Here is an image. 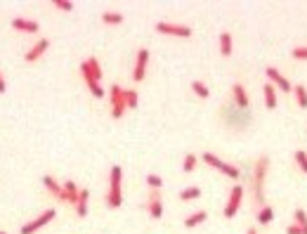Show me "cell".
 Listing matches in <instances>:
<instances>
[{
	"instance_id": "cell-1",
	"label": "cell",
	"mask_w": 307,
	"mask_h": 234,
	"mask_svg": "<svg viewBox=\"0 0 307 234\" xmlns=\"http://www.w3.org/2000/svg\"><path fill=\"white\" fill-rule=\"evenodd\" d=\"M267 171H269V159L267 156H260L253 168V175H251V192H253L258 208L265 206V178H267Z\"/></svg>"
},
{
	"instance_id": "cell-2",
	"label": "cell",
	"mask_w": 307,
	"mask_h": 234,
	"mask_svg": "<svg viewBox=\"0 0 307 234\" xmlns=\"http://www.w3.org/2000/svg\"><path fill=\"white\" fill-rule=\"evenodd\" d=\"M121 180H123L121 166H111V171H109V192H107V206L109 208H118V206L123 203Z\"/></svg>"
},
{
	"instance_id": "cell-3",
	"label": "cell",
	"mask_w": 307,
	"mask_h": 234,
	"mask_svg": "<svg viewBox=\"0 0 307 234\" xmlns=\"http://www.w3.org/2000/svg\"><path fill=\"white\" fill-rule=\"evenodd\" d=\"M203 164H208L210 168L220 171L222 175H227V178H232V180L241 178V171H239L237 166H232V164H227V161H222V159H217V156L210 154V151H206V154H203Z\"/></svg>"
},
{
	"instance_id": "cell-4",
	"label": "cell",
	"mask_w": 307,
	"mask_h": 234,
	"mask_svg": "<svg viewBox=\"0 0 307 234\" xmlns=\"http://www.w3.org/2000/svg\"><path fill=\"white\" fill-rule=\"evenodd\" d=\"M241 201H244V187H241V185H234L229 192V199H227V203H224V208H222L224 218L227 220L234 218L239 213V208H241Z\"/></svg>"
},
{
	"instance_id": "cell-5",
	"label": "cell",
	"mask_w": 307,
	"mask_h": 234,
	"mask_svg": "<svg viewBox=\"0 0 307 234\" xmlns=\"http://www.w3.org/2000/svg\"><path fill=\"white\" fill-rule=\"evenodd\" d=\"M109 100H111V116L121 118L125 114V90L121 86H111L109 88Z\"/></svg>"
},
{
	"instance_id": "cell-6",
	"label": "cell",
	"mask_w": 307,
	"mask_h": 234,
	"mask_svg": "<svg viewBox=\"0 0 307 234\" xmlns=\"http://www.w3.org/2000/svg\"><path fill=\"white\" fill-rule=\"evenodd\" d=\"M81 73H83L88 86H90V83H100L102 81V66H100V62H97V57H88V59L81 64Z\"/></svg>"
},
{
	"instance_id": "cell-7",
	"label": "cell",
	"mask_w": 307,
	"mask_h": 234,
	"mask_svg": "<svg viewBox=\"0 0 307 234\" xmlns=\"http://www.w3.org/2000/svg\"><path fill=\"white\" fill-rule=\"evenodd\" d=\"M156 31L163 36H175V38H189L192 29L184 26V24H170V22H159L156 24Z\"/></svg>"
},
{
	"instance_id": "cell-8",
	"label": "cell",
	"mask_w": 307,
	"mask_h": 234,
	"mask_svg": "<svg viewBox=\"0 0 307 234\" xmlns=\"http://www.w3.org/2000/svg\"><path fill=\"white\" fill-rule=\"evenodd\" d=\"M54 215H57V211H54V208H47V211H43L36 220H31V222L22 225V229H19V232H22V234H36L40 227H45L50 220H54Z\"/></svg>"
},
{
	"instance_id": "cell-9",
	"label": "cell",
	"mask_w": 307,
	"mask_h": 234,
	"mask_svg": "<svg viewBox=\"0 0 307 234\" xmlns=\"http://www.w3.org/2000/svg\"><path fill=\"white\" fill-rule=\"evenodd\" d=\"M43 185H45V189L54 196V199H57V201L71 203V196L66 194V189H64V185H59V182H57V180H54L52 175H43Z\"/></svg>"
},
{
	"instance_id": "cell-10",
	"label": "cell",
	"mask_w": 307,
	"mask_h": 234,
	"mask_svg": "<svg viewBox=\"0 0 307 234\" xmlns=\"http://www.w3.org/2000/svg\"><path fill=\"white\" fill-rule=\"evenodd\" d=\"M146 64H149V50L142 47L137 52V57H135V69H132V81H135V83H142V81H144Z\"/></svg>"
},
{
	"instance_id": "cell-11",
	"label": "cell",
	"mask_w": 307,
	"mask_h": 234,
	"mask_svg": "<svg viewBox=\"0 0 307 234\" xmlns=\"http://www.w3.org/2000/svg\"><path fill=\"white\" fill-rule=\"evenodd\" d=\"M146 211L154 220H161L163 218V201H161V192L159 189H151V194L146 199Z\"/></svg>"
},
{
	"instance_id": "cell-12",
	"label": "cell",
	"mask_w": 307,
	"mask_h": 234,
	"mask_svg": "<svg viewBox=\"0 0 307 234\" xmlns=\"http://www.w3.org/2000/svg\"><path fill=\"white\" fill-rule=\"evenodd\" d=\"M265 76H267V81L272 83V86H274V88H281L284 93L293 90L291 81H288L286 76H281V73H279V69H274V66H267V69H265Z\"/></svg>"
},
{
	"instance_id": "cell-13",
	"label": "cell",
	"mask_w": 307,
	"mask_h": 234,
	"mask_svg": "<svg viewBox=\"0 0 307 234\" xmlns=\"http://www.w3.org/2000/svg\"><path fill=\"white\" fill-rule=\"evenodd\" d=\"M232 102L237 104L239 109L251 111V100H248V93H246V88L241 86V83H234V86H232Z\"/></svg>"
},
{
	"instance_id": "cell-14",
	"label": "cell",
	"mask_w": 307,
	"mask_h": 234,
	"mask_svg": "<svg viewBox=\"0 0 307 234\" xmlns=\"http://www.w3.org/2000/svg\"><path fill=\"white\" fill-rule=\"evenodd\" d=\"M12 29H15V31H24V33H38L40 31L38 22L24 19V17H15V19H12Z\"/></svg>"
},
{
	"instance_id": "cell-15",
	"label": "cell",
	"mask_w": 307,
	"mask_h": 234,
	"mask_svg": "<svg viewBox=\"0 0 307 234\" xmlns=\"http://www.w3.org/2000/svg\"><path fill=\"white\" fill-rule=\"evenodd\" d=\"M47 47H50V40H47V38H40L38 43H36V45H33V47L29 50V52L24 55V59H26V62H38L40 57L45 55Z\"/></svg>"
},
{
	"instance_id": "cell-16",
	"label": "cell",
	"mask_w": 307,
	"mask_h": 234,
	"mask_svg": "<svg viewBox=\"0 0 307 234\" xmlns=\"http://www.w3.org/2000/svg\"><path fill=\"white\" fill-rule=\"evenodd\" d=\"M232 52H234V40H232L229 31H222V33H220V55L229 57Z\"/></svg>"
},
{
	"instance_id": "cell-17",
	"label": "cell",
	"mask_w": 307,
	"mask_h": 234,
	"mask_svg": "<svg viewBox=\"0 0 307 234\" xmlns=\"http://www.w3.org/2000/svg\"><path fill=\"white\" fill-rule=\"evenodd\" d=\"M88 201H90V192H88V189H81V194H78V203H76L78 218H85V215H88Z\"/></svg>"
},
{
	"instance_id": "cell-18",
	"label": "cell",
	"mask_w": 307,
	"mask_h": 234,
	"mask_svg": "<svg viewBox=\"0 0 307 234\" xmlns=\"http://www.w3.org/2000/svg\"><path fill=\"white\" fill-rule=\"evenodd\" d=\"M262 95H265V104H267V109H276V88L272 86V83H265Z\"/></svg>"
},
{
	"instance_id": "cell-19",
	"label": "cell",
	"mask_w": 307,
	"mask_h": 234,
	"mask_svg": "<svg viewBox=\"0 0 307 234\" xmlns=\"http://www.w3.org/2000/svg\"><path fill=\"white\" fill-rule=\"evenodd\" d=\"M206 218H208L206 211H196V213H192V215H187V220H184V227H187V229H192V227H199Z\"/></svg>"
},
{
	"instance_id": "cell-20",
	"label": "cell",
	"mask_w": 307,
	"mask_h": 234,
	"mask_svg": "<svg viewBox=\"0 0 307 234\" xmlns=\"http://www.w3.org/2000/svg\"><path fill=\"white\" fill-rule=\"evenodd\" d=\"M272 220H274V208H272V206L265 203L262 208H258V222H260V225H269Z\"/></svg>"
},
{
	"instance_id": "cell-21",
	"label": "cell",
	"mask_w": 307,
	"mask_h": 234,
	"mask_svg": "<svg viewBox=\"0 0 307 234\" xmlns=\"http://www.w3.org/2000/svg\"><path fill=\"white\" fill-rule=\"evenodd\" d=\"M192 93L196 95V97H201V100H208V97H210V90H208V86L203 81H192Z\"/></svg>"
},
{
	"instance_id": "cell-22",
	"label": "cell",
	"mask_w": 307,
	"mask_h": 234,
	"mask_svg": "<svg viewBox=\"0 0 307 234\" xmlns=\"http://www.w3.org/2000/svg\"><path fill=\"white\" fill-rule=\"evenodd\" d=\"M64 189H66V194L71 196V206H76V203H78V194H81L78 185L73 182V180H66V182H64Z\"/></svg>"
},
{
	"instance_id": "cell-23",
	"label": "cell",
	"mask_w": 307,
	"mask_h": 234,
	"mask_svg": "<svg viewBox=\"0 0 307 234\" xmlns=\"http://www.w3.org/2000/svg\"><path fill=\"white\" fill-rule=\"evenodd\" d=\"M102 22L109 24V26H118V24H123V15L121 12H111V10H109V12L102 15Z\"/></svg>"
},
{
	"instance_id": "cell-24",
	"label": "cell",
	"mask_w": 307,
	"mask_h": 234,
	"mask_svg": "<svg viewBox=\"0 0 307 234\" xmlns=\"http://www.w3.org/2000/svg\"><path fill=\"white\" fill-rule=\"evenodd\" d=\"M293 93H295V102H298V107L307 109V90L305 86L300 83V86H293Z\"/></svg>"
},
{
	"instance_id": "cell-25",
	"label": "cell",
	"mask_w": 307,
	"mask_h": 234,
	"mask_svg": "<svg viewBox=\"0 0 307 234\" xmlns=\"http://www.w3.org/2000/svg\"><path fill=\"white\" fill-rule=\"evenodd\" d=\"M201 196V189L199 187H184L180 192V201H194V199H199Z\"/></svg>"
},
{
	"instance_id": "cell-26",
	"label": "cell",
	"mask_w": 307,
	"mask_h": 234,
	"mask_svg": "<svg viewBox=\"0 0 307 234\" xmlns=\"http://www.w3.org/2000/svg\"><path fill=\"white\" fill-rule=\"evenodd\" d=\"M293 220H295V225L302 229V234H307V213L302 211V208H295V213H293Z\"/></svg>"
},
{
	"instance_id": "cell-27",
	"label": "cell",
	"mask_w": 307,
	"mask_h": 234,
	"mask_svg": "<svg viewBox=\"0 0 307 234\" xmlns=\"http://www.w3.org/2000/svg\"><path fill=\"white\" fill-rule=\"evenodd\" d=\"M137 104H139L137 93H135V90H125V107H128V109H135Z\"/></svg>"
},
{
	"instance_id": "cell-28",
	"label": "cell",
	"mask_w": 307,
	"mask_h": 234,
	"mask_svg": "<svg viewBox=\"0 0 307 234\" xmlns=\"http://www.w3.org/2000/svg\"><path fill=\"white\" fill-rule=\"evenodd\" d=\"M146 185H149V189H159V192H161L163 180L159 178V175H154V173H149V175H146Z\"/></svg>"
},
{
	"instance_id": "cell-29",
	"label": "cell",
	"mask_w": 307,
	"mask_h": 234,
	"mask_svg": "<svg viewBox=\"0 0 307 234\" xmlns=\"http://www.w3.org/2000/svg\"><path fill=\"white\" fill-rule=\"evenodd\" d=\"M295 164H298V168L307 175V154L302 151V149H298V151H295Z\"/></svg>"
},
{
	"instance_id": "cell-30",
	"label": "cell",
	"mask_w": 307,
	"mask_h": 234,
	"mask_svg": "<svg viewBox=\"0 0 307 234\" xmlns=\"http://www.w3.org/2000/svg\"><path fill=\"white\" fill-rule=\"evenodd\" d=\"M194 168H196V156H194V154H184L182 171H184V173H192Z\"/></svg>"
},
{
	"instance_id": "cell-31",
	"label": "cell",
	"mask_w": 307,
	"mask_h": 234,
	"mask_svg": "<svg viewBox=\"0 0 307 234\" xmlns=\"http://www.w3.org/2000/svg\"><path fill=\"white\" fill-rule=\"evenodd\" d=\"M52 5L57 10H61V12H73V3L71 0H54Z\"/></svg>"
},
{
	"instance_id": "cell-32",
	"label": "cell",
	"mask_w": 307,
	"mask_h": 234,
	"mask_svg": "<svg viewBox=\"0 0 307 234\" xmlns=\"http://www.w3.org/2000/svg\"><path fill=\"white\" fill-rule=\"evenodd\" d=\"M293 59H300V62H307V47H295L291 52Z\"/></svg>"
},
{
	"instance_id": "cell-33",
	"label": "cell",
	"mask_w": 307,
	"mask_h": 234,
	"mask_svg": "<svg viewBox=\"0 0 307 234\" xmlns=\"http://www.w3.org/2000/svg\"><path fill=\"white\" fill-rule=\"evenodd\" d=\"M88 88H90V93L95 95V97H97V100H100V97H104V95H107V93H104V88H100V83H90V86H88Z\"/></svg>"
},
{
	"instance_id": "cell-34",
	"label": "cell",
	"mask_w": 307,
	"mask_h": 234,
	"mask_svg": "<svg viewBox=\"0 0 307 234\" xmlns=\"http://www.w3.org/2000/svg\"><path fill=\"white\" fill-rule=\"evenodd\" d=\"M286 234H302V229H300V227L295 225V222H293V225L286 227Z\"/></svg>"
},
{
	"instance_id": "cell-35",
	"label": "cell",
	"mask_w": 307,
	"mask_h": 234,
	"mask_svg": "<svg viewBox=\"0 0 307 234\" xmlns=\"http://www.w3.org/2000/svg\"><path fill=\"white\" fill-rule=\"evenodd\" d=\"M8 88H5V78H3V73H0V93H5Z\"/></svg>"
},
{
	"instance_id": "cell-36",
	"label": "cell",
	"mask_w": 307,
	"mask_h": 234,
	"mask_svg": "<svg viewBox=\"0 0 307 234\" xmlns=\"http://www.w3.org/2000/svg\"><path fill=\"white\" fill-rule=\"evenodd\" d=\"M246 234H258V229H255V227H248V232Z\"/></svg>"
},
{
	"instance_id": "cell-37",
	"label": "cell",
	"mask_w": 307,
	"mask_h": 234,
	"mask_svg": "<svg viewBox=\"0 0 307 234\" xmlns=\"http://www.w3.org/2000/svg\"><path fill=\"white\" fill-rule=\"evenodd\" d=\"M0 234H8V232H0Z\"/></svg>"
}]
</instances>
